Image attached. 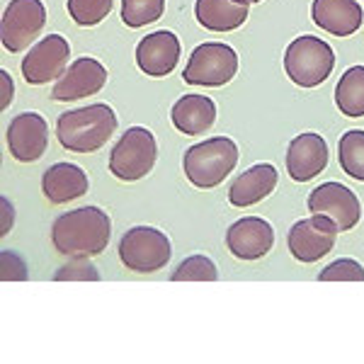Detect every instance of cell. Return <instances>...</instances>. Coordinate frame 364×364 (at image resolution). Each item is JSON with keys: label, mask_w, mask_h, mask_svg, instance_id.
<instances>
[{"label": "cell", "mask_w": 364, "mask_h": 364, "mask_svg": "<svg viewBox=\"0 0 364 364\" xmlns=\"http://www.w3.org/2000/svg\"><path fill=\"white\" fill-rule=\"evenodd\" d=\"M0 207H3V228H0V236H8V233H10V226H13L15 209H13V204H10L5 197H0Z\"/></svg>", "instance_id": "4dcf8cb0"}, {"label": "cell", "mask_w": 364, "mask_h": 364, "mask_svg": "<svg viewBox=\"0 0 364 364\" xmlns=\"http://www.w3.org/2000/svg\"><path fill=\"white\" fill-rule=\"evenodd\" d=\"M46 25V8L42 0H10L0 22L3 46L13 54L25 51Z\"/></svg>", "instance_id": "ba28073f"}, {"label": "cell", "mask_w": 364, "mask_h": 364, "mask_svg": "<svg viewBox=\"0 0 364 364\" xmlns=\"http://www.w3.org/2000/svg\"><path fill=\"white\" fill-rule=\"evenodd\" d=\"M117 114L109 105L95 102L90 107L63 112L56 122V139L66 151L92 154L102 149L117 132Z\"/></svg>", "instance_id": "7a4b0ae2"}, {"label": "cell", "mask_w": 364, "mask_h": 364, "mask_svg": "<svg viewBox=\"0 0 364 364\" xmlns=\"http://www.w3.org/2000/svg\"><path fill=\"white\" fill-rule=\"evenodd\" d=\"M338 224L328 216L314 214L309 219H301L291 226L289 231V252L296 257L299 262H316L321 257H326L333 250L338 238Z\"/></svg>", "instance_id": "9c48e42d"}, {"label": "cell", "mask_w": 364, "mask_h": 364, "mask_svg": "<svg viewBox=\"0 0 364 364\" xmlns=\"http://www.w3.org/2000/svg\"><path fill=\"white\" fill-rule=\"evenodd\" d=\"M170 119L175 129L187 136H199L209 132L216 122V105L207 95H185L170 109Z\"/></svg>", "instance_id": "ffe728a7"}, {"label": "cell", "mask_w": 364, "mask_h": 364, "mask_svg": "<svg viewBox=\"0 0 364 364\" xmlns=\"http://www.w3.org/2000/svg\"><path fill=\"white\" fill-rule=\"evenodd\" d=\"M166 0H122V20L132 29L161 20Z\"/></svg>", "instance_id": "cb8c5ba5"}, {"label": "cell", "mask_w": 364, "mask_h": 364, "mask_svg": "<svg viewBox=\"0 0 364 364\" xmlns=\"http://www.w3.org/2000/svg\"><path fill=\"white\" fill-rule=\"evenodd\" d=\"M105 83H107V68L97 58L80 56L54 83L51 97L58 100V102H73V100L95 95V92L102 90Z\"/></svg>", "instance_id": "7c38bea8"}, {"label": "cell", "mask_w": 364, "mask_h": 364, "mask_svg": "<svg viewBox=\"0 0 364 364\" xmlns=\"http://www.w3.org/2000/svg\"><path fill=\"white\" fill-rule=\"evenodd\" d=\"M180 61V39L170 29L151 32L136 46V66L151 78H163L173 73Z\"/></svg>", "instance_id": "2e32d148"}, {"label": "cell", "mask_w": 364, "mask_h": 364, "mask_svg": "<svg viewBox=\"0 0 364 364\" xmlns=\"http://www.w3.org/2000/svg\"><path fill=\"white\" fill-rule=\"evenodd\" d=\"M29 277L27 265L13 250H3V279L5 282H25Z\"/></svg>", "instance_id": "f1b7e54d"}, {"label": "cell", "mask_w": 364, "mask_h": 364, "mask_svg": "<svg viewBox=\"0 0 364 364\" xmlns=\"http://www.w3.org/2000/svg\"><path fill=\"white\" fill-rule=\"evenodd\" d=\"M173 282H216L219 272L207 255H192L180 262V267L170 274Z\"/></svg>", "instance_id": "484cf974"}, {"label": "cell", "mask_w": 364, "mask_h": 364, "mask_svg": "<svg viewBox=\"0 0 364 364\" xmlns=\"http://www.w3.org/2000/svg\"><path fill=\"white\" fill-rule=\"evenodd\" d=\"M70 46L61 34H49L39 39L22 58V75L29 85H44L54 78H61L68 68Z\"/></svg>", "instance_id": "30bf717a"}, {"label": "cell", "mask_w": 364, "mask_h": 364, "mask_svg": "<svg viewBox=\"0 0 364 364\" xmlns=\"http://www.w3.org/2000/svg\"><path fill=\"white\" fill-rule=\"evenodd\" d=\"M245 3H260V0H245Z\"/></svg>", "instance_id": "1f68e13d"}, {"label": "cell", "mask_w": 364, "mask_h": 364, "mask_svg": "<svg viewBox=\"0 0 364 364\" xmlns=\"http://www.w3.org/2000/svg\"><path fill=\"white\" fill-rule=\"evenodd\" d=\"M238 163V146L228 136H211L202 144H195L182 156V168H185L187 180L199 190L221 185L228 173Z\"/></svg>", "instance_id": "3957f363"}, {"label": "cell", "mask_w": 364, "mask_h": 364, "mask_svg": "<svg viewBox=\"0 0 364 364\" xmlns=\"http://www.w3.org/2000/svg\"><path fill=\"white\" fill-rule=\"evenodd\" d=\"M112 221L97 207H80L66 211L51 226V240L61 255L95 257L109 245Z\"/></svg>", "instance_id": "6da1fadb"}, {"label": "cell", "mask_w": 364, "mask_h": 364, "mask_svg": "<svg viewBox=\"0 0 364 364\" xmlns=\"http://www.w3.org/2000/svg\"><path fill=\"white\" fill-rule=\"evenodd\" d=\"M238 73V54L228 44L207 42L199 44L190 54L187 68L182 70V80L190 85L219 87L233 80Z\"/></svg>", "instance_id": "52a82bcc"}, {"label": "cell", "mask_w": 364, "mask_h": 364, "mask_svg": "<svg viewBox=\"0 0 364 364\" xmlns=\"http://www.w3.org/2000/svg\"><path fill=\"white\" fill-rule=\"evenodd\" d=\"M42 192L51 204H68L87 192V175L73 163H54L42 175Z\"/></svg>", "instance_id": "d6986e66"}, {"label": "cell", "mask_w": 364, "mask_h": 364, "mask_svg": "<svg viewBox=\"0 0 364 364\" xmlns=\"http://www.w3.org/2000/svg\"><path fill=\"white\" fill-rule=\"evenodd\" d=\"M340 168L345 175L364 182V129H350L338 144Z\"/></svg>", "instance_id": "603a6c76"}, {"label": "cell", "mask_w": 364, "mask_h": 364, "mask_svg": "<svg viewBox=\"0 0 364 364\" xmlns=\"http://www.w3.org/2000/svg\"><path fill=\"white\" fill-rule=\"evenodd\" d=\"M318 282H364V267L357 260L343 257L318 272Z\"/></svg>", "instance_id": "4316f807"}, {"label": "cell", "mask_w": 364, "mask_h": 364, "mask_svg": "<svg viewBox=\"0 0 364 364\" xmlns=\"http://www.w3.org/2000/svg\"><path fill=\"white\" fill-rule=\"evenodd\" d=\"M114 0H68V15L73 17L75 25L95 27L112 13Z\"/></svg>", "instance_id": "d4e9b609"}, {"label": "cell", "mask_w": 364, "mask_h": 364, "mask_svg": "<svg viewBox=\"0 0 364 364\" xmlns=\"http://www.w3.org/2000/svg\"><path fill=\"white\" fill-rule=\"evenodd\" d=\"M56 282H66V279H85V282H97L100 272L95 265L87 262V257H73V262L63 265L58 272L54 274Z\"/></svg>", "instance_id": "83f0119b"}, {"label": "cell", "mask_w": 364, "mask_h": 364, "mask_svg": "<svg viewBox=\"0 0 364 364\" xmlns=\"http://www.w3.org/2000/svg\"><path fill=\"white\" fill-rule=\"evenodd\" d=\"M277 168L272 163H257V166L248 168L231 182L228 202L240 209L252 207V204L262 202L267 195H272L274 187H277Z\"/></svg>", "instance_id": "ac0fdd59"}, {"label": "cell", "mask_w": 364, "mask_h": 364, "mask_svg": "<svg viewBox=\"0 0 364 364\" xmlns=\"http://www.w3.org/2000/svg\"><path fill=\"white\" fill-rule=\"evenodd\" d=\"M336 105L345 117H364V66H352L336 85Z\"/></svg>", "instance_id": "7402d4cb"}, {"label": "cell", "mask_w": 364, "mask_h": 364, "mask_svg": "<svg viewBox=\"0 0 364 364\" xmlns=\"http://www.w3.org/2000/svg\"><path fill=\"white\" fill-rule=\"evenodd\" d=\"M336 68V54L331 44L314 34L296 37L284 51V70L299 87H316L326 83Z\"/></svg>", "instance_id": "277c9868"}, {"label": "cell", "mask_w": 364, "mask_h": 364, "mask_svg": "<svg viewBox=\"0 0 364 364\" xmlns=\"http://www.w3.org/2000/svg\"><path fill=\"white\" fill-rule=\"evenodd\" d=\"M0 92H3V97H0V107L8 109L10 102H13V95H15L13 78H10L8 70H0Z\"/></svg>", "instance_id": "f546056e"}, {"label": "cell", "mask_w": 364, "mask_h": 364, "mask_svg": "<svg viewBox=\"0 0 364 364\" xmlns=\"http://www.w3.org/2000/svg\"><path fill=\"white\" fill-rule=\"evenodd\" d=\"M158 158L156 136L144 127L127 129L109 154V173L122 182L141 180L154 170Z\"/></svg>", "instance_id": "5b68a950"}, {"label": "cell", "mask_w": 364, "mask_h": 364, "mask_svg": "<svg viewBox=\"0 0 364 364\" xmlns=\"http://www.w3.org/2000/svg\"><path fill=\"white\" fill-rule=\"evenodd\" d=\"M49 144V124L42 114L22 112L8 127V146L15 161L34 163L44 156Z\"/></svg>", "instance_id": "4fadbf2b"}, {"label": "cell", "mask_w": 364, "mask_h": 364, "mask_svg": "<svg viewBox=\"0 0 364 364\" xmlns=\"http://www.w3.org/2000/svg\"><path fill=\"white\" fill-rule=\"evenodd\" d=\"M226 245L228 252H233L238 260H257L272 250L274 228L260 216H243L228 226Z\"/></svg>", "instance_id": "5bb4252c"}, {"label": "cell", "mask_w": 364, "mask_h": 364, "mask_svg": "<svg viewBox=\"0 0 364 364\" xmlns=\"http://www.w3.org/2000/svg\"><path fill=\"white\" fill-rule=\"evenodd\" d=\"M245 0H197L195 17L204 29L211 32H231L248 20Z\"/></svg>", "instance_id": "44dd1931"}, {"label": "cell", "mask_w": 364, "mask_h": 364, "mask_svg": "<svg viewBox=\"0 0 364 364\" xmlns=\"http://www.w3.org/2000/svg\"><path fill=\"white\" fill-rule=\"evenodd\" d=\"M328 166V144L321 134L306 132L289 141L287 149V173L294 182H309Z\"/></svg>", "instance_id": "9a60e30c"}, {"label": "cell", "mask_w": 364, "mask_h": 364, "mask_svg": "<svg viewBox=\"0 0 364 364\" xmlns=\"http://www.w3.org/2000/svg\"><path fill=\"white\" fill-rule=\"evenodd\" d=\"M311 214L328 216L338 224L340 231H350L360 224L362 207L360 199L343 182H323L309 195Z\"/></svg>", "instance_id": "8fae6325"}, {"label": "cell", "mask_w": 364, "mask_h": 364, "mask_svg": "<svg viewBox=\"0 0 364 364\" xmlns=\"http://www.w3.org/2000/svg\"><path fill=\"white\" fill-rule=\"evenodd\" d=\"M170 238L154 226H134L119 240V260L132 272H158L170 262Z\"/></svg>", "instance_id": "8992f818"}, {"label": "cell", "mask_w": 364, "mask_h": 364, "mask_svg": "<svg viewBox=\"0 0 364 364\" xmlns=\"http://www.w3.org/2000/svg\"><path fill=\"white\" fill-rule=\"evenodd\" d=\"M311 17L333 37H350L362 27L364 13L357 0H314Z\"/></svg>", "instance_id": "e0dca14e"}]
</instances>
